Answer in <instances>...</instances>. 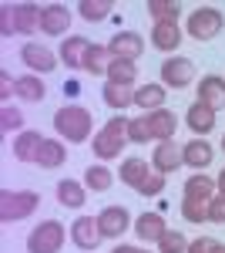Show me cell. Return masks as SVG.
<instances>
[{"label": "cell", "instance_id": "34", "mask_svg": "<svg viewBox=\"0 0 225 253\" xmlns=\"http://www.w3.org/2000/svg\"><path fill=\"white\" fill-rule=\"evenodd\" d=\"M24 132V112L20 108H14V105H3L0 108V132L3 135H10V132Z\"/></svg>", "mask_w": 225, "mask_h": 253}, {"label": "cell", "instance_id": "35", "mask_svg": "<svg viewBox=\"0 0 225 253\" xmlns=\"http://www.w3.org/2000/svg\"><path fill=\"white\" fill-rule=\"evenodd\" d=\"M158 253H188V240L182 230H168L158 240Z\"/></svg>", "mask_w": 225, "mask_h": 253}, {"label": "cell", "instance_id": "3", "mask_svg": "<svg viewBox=\"0 0 225 253\" xmlns=\"http://www.w3.org/2000/svg\"><path fill=\"white\" fill-rule=\"evenodd\" d=\"M40 206V196L34 189H3L0 193V223H20L34 216Z\"/></svg>", "mask_w": 225, "mask_h": 253}, {"label": "cell", "instance_id": "31", "mask_svg": "<svg viewBox=\"0 0 225 253\" xmlns=\"http://www.w3.org/2000/svg\"><path fill=\"white\" fill-rule=\"evenodd\" d=\"M108 81L111 84H125V88H134V81H138V64L134 61H121L114 58L111 68H108Z\"/></svg>", "mask_w": 225, "mask_h": 253}, {"label": "cell", "instance_id": "26", "mask_svg": "<svg viewBox=\"0 0 225 253\" xmlns=\"http://www.w3.org/2000/svg\"><path fill=\"white\" fill-rule=\"evenodd\" d=\"M84 186H88L91 193H108L114 186V172L104 162H91V166L84 169Z\"/></svg>", "mask_w": 225, "mask_h": 253}, {"label": "cell", "instance_id": "23", "mask_svg": "<svg viewBox=\"0 0 225 253\" xmlns=\"http://www.w3.org/2000/svg\"><path fill=\"white\" fill-rule=\"evenodd\" d=\"M111 51L104 44H91L88 54H84V71L94 75V78H108V68H111Z\"/></svg>", "mask_w": 225, "mask_h": 253}, {"label": "cell", "instance_id": "18", "mask_svg": "<svg viewBox=\"0 0 225 253\" xmlns=\"http://www.w3.org/2000/svg\"><path fill=\"white\" fill-rule=\"evenodd\" d=\"M40 145H44L40 132L24 128V132H17V135H14V159H17V162H37Z\"/></svg>", "mask_w": 225, "mask_h": 253}, {"label": "cell", "instance_id": "30", "mask_svg": "<svg viewBox=\"0 0 225 253\" xmlns=\"http://www.w3.org/2000/svg\"><path fill=\"white\" fill-rule=\"evenodd\" d=\"M40 17H44V7H37V3H17V34L40 31Z\"/></svg>", "mask_w": 225, "mask_h": 253}, {"label": "cell", "instance_id": "33", "mask_svg": "<svg viewBox=\"0 0 225 253\" xmlns=\"http://www.w3.org/2000/svg\"><path fill=\"white\" fill-rule=\"evenodd\" d=\"M148 14L155 20H175V24H178L182 3H178V0H148Z\"/></svg>", "mask_w": 225, "mask_h": 253}, {"label": "cell", "instance_id": "40", "mask_svg": "<svg viewBox=\"0 0 225 253\" xmlns=\"http://www.w3.org/2000/svg\"><path fill=\"white\" fill-rule=\"evenodd\" d=\"M215 250H219V240H212V236H198L188 243V253H215Z\"/></svg>", "mask_w": 225, "mask_h": 253}, {"label": "cell", "instance_id": "42", "mask_svg": "<svg viewBox=\"0 0 225 253\" xmlns=\"http://www.w3.org/2000/svg\"><path fill=\"white\" fill-rule=\"evenodd\" d=\"M10 95H17V81L10 78L7 71H0V98H3V105L10 101Z\"/></svg>", "mask_w": 225, "mask_h": 253}, {"label": "cell", "instance_id": "2", "mask_svg": "<svg viewBox=\"0 0 225 253\" xmlns=\"http://www.w3.org/2000/svg\"><path fill=\"white\" fill-rule=\"evenodd\" d=\"M125 142H128V118H125V115H114V118H108V122L94 132L91 149H94V156L101 159V162H108V159L121 156Z\"/></svg>", "mask_w": 225, "mask_h": 253}, {"label": "cell", "instance_id": "27", "mask_svg": "<svg viewBox=\"0 0 225 253\" xmlns=\"http://www.w3.org/2000/svg\"><path fill=\"white\" fill-rule=\"evenodd\" d=\"M185 199H202V203H212L215 199V179H208L205 172H195L185 179Z\"/></svg>", "mask_w": 225, "mask_h": 253}, {"label": "cell", "instance_id": "47", "mask_svg": "<svg viewBox=\"0 0 225 253\" xmlns=\"http://www.w3.org/2000/svg\"><path fill=\"white\" fill-rule=\"evenodd\" d=\"M222 152H225V135H222Z\"/></svg>", "mask_w": 225, "mask_h": 253}, {"label": "cell", "instance_id": "12", "mask_svg": "<svg viewBox=\"0 0 225 253\" xmlns=\"http://www.w3.org/2000/svg\"><path fill=\"white\" fill-rule=\"evenodd\" d=\"M182 41H185L182 38V27L175 20H155V27H151V47H158L165 54H175Z\"/></svg>", "mask_w": 225, "mask_h": 253}, {"label": "cell", "instance_id": "5", "mask_svg": "<svg viewBox=\"0 0 225 253\" xmlns=\"http://www.w3.org/2000/svg\"><path fill=\"white\" fill-rule=\"evenodd\" d=\"M222 27H225V17H222V10H219V7H195V10L188 14V20H185L188 38H195V41L219 38V34H222Z\"/></svg>", "mask_w": 225, "mask_h": 253}, {"label": "cell", "instance_id": "13", "mask_svg": "<svg viewBox=\"0 0 225 253\" xmlns=\"http://www.w3.org/2000/svg\"><path fill=\"white\" fill-rule=\"evenodd\" d=\"M198 101L208 105L212 112H222L225 108V78L222 75H205L198 81Z\"/></svg>", "mask_w": 225, "mask_h": 253}, {"label": "cell", "instance_id": "20", "mask_svg": "<svg viewBox=\"0 0 225 253\" xmlns=\"http://www.w3.org/2000/svg\"><path fill=\"white\" fill-rule=\"evenodd\" d=\"M185 125L195 132V138H205L208 132L215 128V112H212L208 105H202V101H195L185 112Z\"/></svg>", "mask_w": 225, "mask_h": 253}, {"label": "cell", "instance_id": "45", "mask_svg": "<svg viewBox=\"0 0 225 253\" xmlns=\"http://www.w3.org/2000/svg\"><path fill=\"white\" fill-rule=\"evenodd\" d=\"M215 189H219V193L225 196V169H222V172H219V179H215Z\"/></svg>", "mask_w": 225, "mask_h": 253}, {"label": "cell", "instance_id": "38", "mask_svg": "<svg viewBox=\"0 0 225 253\" xmlns=\"http://www.w3.org/2000/svg\"><path fill=\"white\" fill-rule=\"evenodd\" d=\"M128 138L131 142H138V145H145L151 138V128H148V115L141 118H128Z\"/></svg>", "mask_w": 225, "mask_h": 253}, {"label": "cell", "instance_id": "21", "mask_svg": "<svg viewBox=\"0 0 225 253\" xmlns=\"http://www.w3.org/2000/svg\"><path fill=\"white\" fill-rule=\"evenodd\" d=\"M84 199H88V186H84V182H77V179H61V182H57V203H61V206L81 210Z\"/></svg>", "mask_w": 225, "mask_h": 253}, {"label": "cell", "instance_id": "37", "mask_svg": "<svg viewBox=\"0 0 225 253\" xmlns=\"http://www.w3.org/2000/svg\"><path fill=\"white\" fill-rule=\"evenodd\" d=\"M0 34L14 38L17 34V3H3L0 7Z\"/></svg>", "mask_w": 225, "mask_h": 253}, {"label": "cell", "instance_id": "24", "mask_svg": "<svg viewBox=\"0 0 225 253\" xmlns=\"http://www.w3.org/2000/svg\"><path fill=\"white\" fill-rule=\"evenodd\" d=\"M67 162V145L61 138H44L40 145V156H37V166L40 169H61Z\"/></svg>", "mask_w": 225, "mask_h": 253}, {"label": "cell", "instance_id": "16", "mask_svg": "<svg viewBox=\"0 0 225 253\" xmlns=\"http://www.w3.org/2000/svg\"><path fill=\"white\" fill-rule=\"evenodd\" d=\"M67 27H71V10L64 3H47L44 17H40V31L57 38V34H67Z\"/></svg>", "mask_w": 225, "mask_h": 253}, {"label": "cell", "instance_id": "22", "mask_svg": "<svg viewBox=\"0 0 225 253\" xmlns=\"http://www.w3.org/2000/svg\"><path fill=\"white\" fill-rule=\"evenodd\" d=\"M88 47H91V41H88V38H64V41H61L57 58L64 61L67 68H84V54H88Z\"/></svg>", "mask_w": 225, "mask_h": 253}, {"label": "cell", "instance_id": "46", "mask_svg": "<svg viewBox=\"0 0 225 253\" xmlns=\"http://www.w3.org/2000/svg\"><path fill=\"white\" fill-rule=\"evenodd\" d=\"M215 253H225V247H222V243H219V250H215Z\"/></svg>", "mask_w": 225, "mask_h": 253}, {"label": "cell", "instance_id": "39", "mask_svg": "<svg viewBox=\"0 0 225 253\" xmlns=\"http://www.w3.org/2000/svg\"><path fill=\"white\" fill-rule=\"evenodd\" d=\"M161 189H165V175H161V172H151L148 179L138 186V196L151 199V196H161Z\"/></svg>", "mask_w": 225, "mask_h": 253}, {"label": "cell", "instance_id": "9", "mask_svg": "<svg viewBox=\"0 0 225 253\" xmlns=\"http://www.w3.org/2000/svg\"><path fill=\"white\" fill-rule=\"evenodd\" d=\"M20 61L31 68V75H51L57 68V54L44 44H24L20 47Z\"/></svg>", "mask_w": 225, "mask_h": 253}, {"label": "cell", "instance_id": "17", "mask_svg": "<svg viewBox=\"0 0 225 253\" xmlns=\"http://www.w3.org/2000/svg\"><path fill=\"white\" fill-rule=\"evenodd\" d=\"M165 98H168V88H165L161 81H148V84L134 88V105H138L141 112H158V108H165Z\"/></svg>", "mask_w": 225, "mask_h": 253}, {"label": "cell", "instance_id": "1", "mask_svg": "<svg viewBox=\"0 0 225 253\" xmlns=\"http://www.w3.org/2000/svg\"><path fill=\"white\" fill-rule=\"evenodd\" d=\"M91 128H94V115L84 108V105H64L54 112V132L61 142H88L91 138Z\"/></svg>", "mask_w": 225, "mask_h": 253}, {"label": "cell", "instance_id": "6", "mask_svg": "<svg viewBox=\"0 0 225 253\" xmlns=\"http://www.w3.org/2000/svg\"><path fill=\"white\" fill-rule=\"evenodd\" d=\"M195 81V61L185 58V54H171V58L161 61V84L165 88H175L182 91Z\"/></svg>", "mask_w": 225, "mask_h": 253}, {"label": "cell", "instance_id": "7", "mask_svg": "<svg viewBox=\"0 0 225 253\" xmlns=\"http://www.w3.org/2000/svg\"><path fill=\"white\" fill-rule=\"evenodd\" d=\"M97 226H101V233L104 240H118V236H125L131 230V213L125 210V206H104L101 213H97Z\"/></svg>", "mask_w": 225, "mask_h": 253}, {"label": "cell", "instance_id": "8", "mask_svg": "<svg viewBox=\"0 0 225 253\" xmlns=\"http://www.w3.org/2000/svg\"><path fill=\"white\" fill-rule=\"evenodd\" d=\"M101 240H104V233L97 226V216H77L71 223V243L77 250H97Z\"/></svg>", "mask_w": 225, "mask_h": 253}, {"label": "cell", "instance_id": "29", "mask_svg": "<svg viewBox=\"0 0 225 253\" xmlns=\"http://www.w3.org/2000/svg\"><path fill=\"white\" fill-rule=\"evenodd\" d=\"M111 10H114V0H81L77 3V14H81V20H88V24L108 20Z\"/></svg>", "mask_w": 225, "mask_h": 253}, {"label": "cell", "instance_id": "25", "mask_svg": "<svg viewBox=\"0 0 225 253\" xmlns=\"http://www.w3.org/2000/svg\"><path fill=\"white\" fill-rule=\"evenodd\" d=\"M101 98H104V105H108V108H114V112L121 115L128 105H134V88H125V84H111V81H104Z\"/></svg>", "mask_w": 225, "mask_h": 253}, {"label": "cell", "instance_id": "10", "mask_svg": "<svg viewBox=\"0 0 225 253\" xmlns=\"http://www.w3.org/2000/svg\"><path fill=\"white\" fill-rule=\"evenodd\" d=\"M185 166V159H182V145H175V142H158L155 145V152H151V169L161 175L168 172H178Z\"/></svg>", "mask_w": 225, "mask_h": 253}, {"label": "cell", "instance_id": "14", "mask_svg": "<svg viewBox=\"0 0 225 253\" xmlns=\"http://www.w3.org/2000/svg\"><path fill=\"white\" fill-rule=\"evenodd\" d=\"M145 115H148V128H151V138H155V142H171V138H175V132H178L175 112L158 108V112H145Z\"/></svg>", "mask_w": 225, "mask_h": 253}, {"label": "cell", "instance_id": "43", "mask_svg": "<svg viewBox=\"0 0 225 253\" xmlns=\"http://www.w3.org/2000/svg\"><path fill=\"white\" fill-rule=\"evenodd\" d=\"M64 95L77 98V95H81V84H77V81H64Z\"/></svg>", "mask_w": 225, "mask_h": 253}, {"label": "cell", "instance_id": "15", "mask_svg": "<svg viewBox=\"0 0 225 253\" xmlns=\"http://www.w3.org/2000/svg\"><path fill=\"white\" fill-rule=\"evenodd\" d=\"M182 159H185L188 169H208L212 166V159H215V149L208 145V138H192L188 145H182Z\"/></svg>", "mask_w": 225, "mask_h": 253}, {"label": "cell", "instance_id": "11", "mask_svg": "<svg viewBox=\"0 0 225 253\" xmlns=\"http://www.w3.org/2000/svg\"><path fill=\"white\" fill-rule=\"evenodd\" d=\"M108 51H111V58L138 61L141 51H145V41H141V34H134V31H118V34L108 41Z\"/></svg>", "mask_w": 225, "mask_h": 253}, {"label": "cell", "instance_id": "4", "mask_svg": "<svg viewBox=\"0 0 225 253\" xmlns=\"http://www.w3.org/2000/svg\"><path fill=\"white\" fill-rule=\"evenodd\" d=\"M67 240V230L61 219H44L27 233V253H61Z\"/></svg>", "mask_w": 225, "mask_h": 253}, {"label": "cell", "instance_id": "41", "mask_svg": "<svg viewBox=\"0 0 225 253\" xmlns=\"http://www.w3.org/2000/svg\"><path fill=\"white\" fill-rule=\"evenodd\" d=\"M208 219L212 223H225V196L215 193V199L208 203Z\"/></svg>", "mask_w": 225, "mask_h": 253}, {"label": "cell", "instance_id": "28", "mask_svg": "<svg viewBox=\"0 0 225 253\" xmlns=\"http://www.w3.org/2000/svg\"><path fill=\"white\" fill-rule=\"evenodd\" d=\"M118 172H121V182H125V186L138 189V186H141L155 169H148V162H145V159H134L131 156V159H125V162H121V169H118Z\"/></svg>", "mask_w": 225, "mask_h": 253}, {"label": "cell", "instance_id": "44", "mask_svg": "<svg viewBox=\"0 0 225 253\" xmlns=\"http://www.w3.org/2000/svg\"><path fill=\"white\" fill-rule=\"evenodd\" d=\"M111 253H148V250H138V247H125V243H118Z\"/></svg>", "mask_w": 225, "mask_h": 253}, {"label": "cell", "instance_id": "19", "mask_svg": "<svg viewBox=\"0 0 225 253\" xmlns=\"http://www.w3.org/2000/svg\"><path fill=\"white\" fill-rule=\"evenodd\" d=\"M131 230L138 233V240H141V243H158L161 236L168 233V226H165L161 213H141L138 219H134Z\"/></svg>", "mask_w": 225, "mask_h": 253}, {"label": "cell", "instance_id": "36", "mask_svg": "<svg viewBox=\"0 0 225 253\" xmlns=\"http://www.w3.org/2000/svg\"><path fill=\"white\" fill-rule=\"evenodd\" d=\"M182 216H185L188 223L202 226L208 219V203H202V199H182Z\"/></svg>", "mask_w": 225, "mask_h": 253}, {"label": "cell", "instance_id": "32", "mask_svg": "<svg viewBox=\"0 0 225 253\" xmlns=\"http://www.w3.org/2000/svg\"><path fill=\"white\" fill-rule=\"evenodd\" d=\"M44 95H47V88H44V81L37 75H20L17 78V98H24V101H44Z\"/></svg>", "mask_w": 225, "mask_h": 253}]
</instances>
